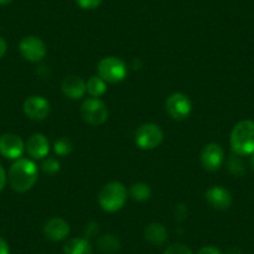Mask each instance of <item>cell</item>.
Instances as JSON below:
<instances>
[{
	"label": "cell",
	"instance_id": "obj_24",
	"mask_svg": "<svg viewBox=\"0 0 254 254\" xmlns=\"http://www.w3.org/2000/svg\"><path fill=\"white\" fill-rule=\"evenodd\" d=\"M163 254H193V252L190 251L187 246L181 243L171 244Z\"/></svg>",
	"mask_w": 254,
	"mask_h": 254
},
{
	"label": "cell",
	"instance_id": "obj_29",
	"mask_svg": "<svg viewBox=\"0 0 254 254\" xmlns=\"http://www.w3.org/2000/svg\"><path fill=\"white\" fill-rule=\"evenodd\" d=\"M6 181H8V177H6V172L4 170V167L0 165V192L4 190L6 185Z\"/></svg>",
	"mask_w": 254,
	"mask_h": 254
},
{
	"label": "cell",
	"instance_id": "obj_5",
	"mask_svg": "<svg viewBox=\"0 0 254 254\" xmlns=\"http://www.w3.org/2000/svg\"><path fill=\"white\" fill-rule=\"evenodd\" d=\"M81 116L86 124L91 126H100L109 119V110L101 100L91 97L82 102Z\"/></svg>",
	"mask_w": 254,
	"mask_h": 254
},
{
	"label": "cell",
	"instance_id": "obj_11",
	"mask_svg": "<svg viewBox=\"0 0 254 254\" xmlns=\"http://www.w3.org/2000/svg\"><path fill=\"white\" fill-rule=\"evenodd\" d=\"M224 162V151L218 143H208L201 151V163L204 170L218 171Z\"/></svg>",
	"mask_w": 254,
	"mask_h": 254
},
{
	"label": "cell",
	"instance_id": "obj_17",
	"mask_svg": "<svg viewBox=\"0 0 254 254\" xmlns=\"http://www.w3.org/2000/svg\"><path fill=\"white\" fill-rule=\"evenodd\" d=\"M64 254H92V246L87 238H72L64 246Z\"/></svg>",
	"mask_w": 254,
	"mask_h": 254
},
{
	"label": "cell",
	"instance_id": "obj_25",
	"mask_svg": "<svg viewBox=\"0 0 254 254\" xmlns=\"http://www.w3.org/2000/svg\"><path fill=\"white\" fill-rule=\"evenodd\" d=\"M77 5L81 9H86V10H92L101 5L102 0H76Z\"/></svg>",
	"mask_w": 254,
	"mask_h": 254
},
{
	"label": "cell",
	"instance_id": "obj_12",
	"mask_svg": "<svg viewBox=\"0 0 254 254\" xmlns=\"http://www.w3.org/2000/svg\"><path fill=\"white\" fill-rule=\"evenodd\" d=\"M206 201L211 207L218 211H227L232 204V194L222 186H213L206 192Z\"/></svg>",
	"mask_w": 254,
	"mask_h": 254
},
{
	"label": "cell",
	"instance_id": "obj_9",
	"mask_svg": "<svg viewBox=\"0 0 254 254\" xmlns=\"http://www.w3.org/2000/svg\"><path fill=\"white\" fill-rule=\"evenodd\" d=\"M24 114L34 121H43L50 115V102L43 96L34 95L28 97L23 105Z\"/></svg>",
	"mask_w": 254,
	"mask_h": 254
},
{
	"label": "cell",
	"instance_id": "obj_1",
	"mask_svg": "<svg viewBox=\"0 0 254 254\" xmlns=\"http://www.w3.org/2000/svg\"><path fill=\"white\" fill-rule=\"evenodd\" d=\"M39 177V170L35 162L28 158H19L11 165L8 173L10 187L15 192L25 193L35 186Z\"/></svg>",
	"mask_w": 254,
	"mask_h": 254
},
{
	"label": "cell",
	"instance_id": "obj_4",
	"mask_svg": "<svg viewBox=\"0 0 254 254\" xmlns=\"http://www.w3.org/2000/svg\"><path fill=\"white\" fill-rule=\"evenodd\" d=\"M97 72H99V76L106 82L116 84L126 79L128 71H127V65L124 60L116 56H107L99 63Z\"/></svg>",
	"mask_w": 254,
	"mask_h": 254
},
{
	"label": "cell",
	"instance_id": "obj_22",
	"mask_svg": "<svg viewBox=\"0 0 254 254\" xmlns=\"http://www.w3.org/2000/svg\"><path fill=\"white\" fill-rule=\"evenodd\" d=\"M72 150H74V145L67 137H60L54 142V151L56 155L61 156V157L70 155Z\"/></svg>",
	"mask_w": 254,
	"mask_h": 254
},
{
	"label": "cell",
	"instance_id": "obj_2",
	"mask_svg": "<svg viewBox=\"0 0 254 254\" xmlns=\"http://www.w3.org/2000/svg\"><path fill=\"white\" fill-rule=\"evenodd\" d=\"M231 148L233 153L242 156H252L254 153V121H239L231 132Z\"/></svg>",
	"mask_w": 254,
	"mask_h": 254
},
{
	"label": "cell",
	"instance_id": "obj_23",
	"mask_svg": "<svg viewBox=\"0 0 254 254\" xmlns=\"http://www.w3.org/2000/svg\"><path fill=\"white\" fill-rule=\"evenodd\" d=\"M41 168L48 175H55V173H58L60 171V162L56 158H48V160H45L43 162Z\"/></svg>",
	"mask_w": 254,
	"mask_h": 254
},
{
	"label": "cell",
	"instance_id": "obj_16",
	"mask_svg": "<svg viewBox=\"0 0 254 254\" xmlns=\"http://www.w3.org/2000/svg\"><path fill=\"white\" fill-rule=\"evenodd\" d=\"M168 238L167 229L161 223H150L145 228V239L152 246H162Z\"/></svg>",
	"mask_w": 254,
	"mask_h": 254
},
{
	"label": "cell",
	"instance_id": "obj_20",
	"mask_svg": "<svg viewBox=\"0 0 254 254\" xmlns=\"http://www.w3.org/2000/svg\"><path fill=\"white\" fill-rule=\"evenodd\" d=\"M130 194L135 201L145 202L151 198V196H152V190H151L150 186L146 185V183L138 182L131 186Z\"/></svg>",
	"mask_w": 254,
	"mask_h": 254
},
{
	"label": "cell",
	"instance_id": "obj_30",
	"mask_svg": "<svg viewBox=\"0 0 254 254\" xmlns=\"http://www.w3.org/2000/svg\"><path fill=\"white\" fill-rule=\"evenodd\" d=\"M0 254H10V248L5 239L0 237Z\"/></svg>",
	"mask_w": 254,
	"mask_h": 254
},
{
	"label": "cell",
	"instance_id": "obj_26",
	"mask_svg": "<svg viewBox=\"0 0 254 254\" xmlns=\"http://www.w3.org/2000/svg\"><path fill=\"white\" fill-rule=\"evenodd\" d=\"M99 231V224L96 222H89L85 227V236H86V238H94L97 236Z\"/></svg>",
	"mask_w": 254,
	"mask_h": 254
},
{
	"label": "cell",
	"instance_id": "obj_13",
	"mask_svg": "<svg viewBox=\"0 0 254 254\" xmlns=\"http://www.w3.org/2000/svg\"><path fill=\"white\" fill-rule=\"evenodd\" d=\"M70 233V226L65 219L54 217L49 219L44 226V234L53 242H60L66 238Z\"/></svg>",
	"mask_w": 254,
	"mask_h": 254
},
{
	"label": "cell",
	"instance_id": "obj_15",
	"mask_svg": "<svg viewBox=\"0 0 254 254\" xmlns=\"http://www.w3.org/2000/svg\"><path fill=\"white\" fill-rule=\"evenodd\" d=\"M64 95L71 100H79L86 94V82L79 76H67L61 84Z\"/></svg>",
	"mask_w": 254,
	"mask_h": 254
},
{
	"label": "cell",
	"instance_id": "obj_31",
	"mask_svg": "<svg viewBox=\"0 0 254 254\" xmlns=\"http://www.w3.org/2000/svg\"><path fill=\"white\" fill-rule=\"evenodd\" d=\"M6 50H8V44H6L5 39L0 36V59L5 55Z\"/></svg>",
	"mask_w": 254,
	"mask_h": 254
},
{
	"label": "cell",
	"instance_id": "obj_18",
	"mask_svg": "<svg viewBox=\"0 0 254 254\" xmlns=\"http://www.w3.org/2000/svg\"><path fill=\"white\" fill-rule=\"evenodd\" d=\"M97 247L99 251L104 254H114L121 247L119 238L115 237L114 234H105V236L100 237L97 241Z\"/></svg>",
	"mask_w": 254,
	"mask_h": 254
},
{
	"label": "cell",
	"instance_id": "obj_33",
	"mask_svg": "<svg viewBox=\"0 0 254 254\" xmlns=\"http://www.w3.org/2000/svg\"><path fill=\"white\" fill-rule=\"evenodd\" d=\"M251 165H252V168L254 170V153L252 155V160H251Z\"/></svg>",
	"mask_w": 254,
	"mask_h": 254
},
{
	"label": "cell",
	"instance_id": "obj_8",
	"mask_svg": "<svg viewBox=\"0 0 254 254\" xmlns=\"http://www.w3.org/2000/svg\"><path fill=\"white\" fill-rule=\"evenodd\" d=\"M166 111L173 120L182 121L190 116L192 111V102L187 95L182 92H175L166 100Z\"/></svg>",
	"mask_w": 254,
	"mask_h": 254
},
{
	"label": "cell",
	"instance_id": "obj_28",
	"mask_svg": "<svg viewBox=\"0 0 254 254\" xmlns=\"http://www.w3.org/2000/svg\"><path fill=\"white\" fill-rule=\"evenodd\" d=\"M197 254H223V253L221 252V249L216 248V247L208 246V247H203V248L199 249L198 253Z\"/></svg>",
	"mask_w": 254,
	"mask_h": 254
},
{
	"label": "cell",
	"instance_id": "obj_32",
	"mask_svg": "<svg viewBox=\"0 0 254 254\" xmlns=\"http://www.w3.org/2000/svg\"><path fill=\"white\" fill-rule=\"evenodd\" d=\"M13 0H0V5H8Z\"/></svg>",
	"mask_w": 254,
	"mask_h": 254
},
{
	"label": "cell",
	"instance_id": "obj_6",
	"mask_svg": "<svg viewBox=\"0 0 254 254\" xmlns=\"http://www.w3.org/2000/svg\"><path fill=\"white\" fill-rule=\"evenodd\" d=\"M163 140V132L161 127L156 124H143L136 131V145L141 150H153L158 147Z\"/></svg>",
	"mask_w": 254,
	"mask_h": 254
},
{
	"label": "cell",
	"instance_id": "obj_27",
	"mask_svg": "<svg viewBox=\"0 0 254 254\" xmlns=\"http://www.w3.org/2000/svg\"><path fill=\"white\" fill-rule=\"evenodd\" d=\"M187 214H188V211H187V207H186V204L180 203L176 206V209H175L176 221H178V222L185 221V219L187 218Z\"/></svg>",
	"mask_w": 254,
	"mask_h": 254
},
{
	"label": "cell",
	"instance_id": "obj_21",
	"mask_svg": "<svg viewBox=\"0 0 254 254\" xmlns=\"http://www.w3.org/2000/svg\"><path fill=\"white\" fill-rule=\"evenodd\" d=\"M227 167H228V171L232 173V175L237 176V177H242V176L246 175L247 172V166L246 162L243 161L242 156L238 155H232L231 157L228 158V162H227Z\"/></svg>",
	"mask_w": 254,
	"mask_h": 254
},
{
	"label": "cell",
	"instance_id": "obj_7",
	"mask_svg": "<svg viewBox=\"0 0 254 254\" xmlns=\"http://www.w3.org/2000/svg\"><path fill=\"white\" fill-rule=\"evenodd\" d=\"M19 51L25 60L30 61V63H39L45 59L46 54H48V48L40 38L29 35L20 40Z\"/></svg>",
	"mask_w": 254,
	"mask_h": 254
},
{
	"label": "cell",
	"instance_id": "obj_3",
	"mask_svg": "<svg viewBox=\"0 0 254 254\" xmlns=\"http://www.w3.org/2000/svg\"><path fill=\"white\" fill-rule=\"evenodd\" d=\"M127 190L121 182L112 181L106 183L99 193V204L105 212L120 211L127 201Z\"/></svg>",
	"mask_w": 254,
	"mask_h": 254
},
{
	"label": "cell",
	"instance_id": "obj_14",
	"mask_svg": "<svg viewBox=\"0 0 254 254\" xmlns=\"http://www.w3.org/2000/svg\"><path fill=\"white\" fill-rule=\"evenodd\" d=\"M25 150L30 157L41 160L48 156L50 151V143H49L48 137H45L43 133H34L26 141Z\"/></svg>",
	"mask_w": 254,
	"mask_h": 254
},
{
	"label": "cell",
	"instance_id": "obj_19",
	"mask_svg": "<svg viewBox=\"0 0 254 254\" xmlns=\"http://www.w3.org/2000/svg\"><path fill=\"white\" fill-rule=\"evenodd\" d=\"M107 85L104 79L100 76H91L86 82V92H89L92 97L99 99L100 96L106 92Z\"/></svg>",
	"mask_w": 254,
	"mask_h": 254
},
{
	"label": "cell",
	"instance_id": "obj_10",
	"mask_svg": "<svg viewBox=\"0 0 254 254\" xmlns=\"http://www.w3.org/2000/svg\"><path fill=\"white\" fill-rule=\"evenodd\" d=\"M25 150L23 138L15 133H4L0 136V155L8 160H19Z\"/></svg>",
	"mask_w": 254,
	"mask_h": 254
}]
</instances>
